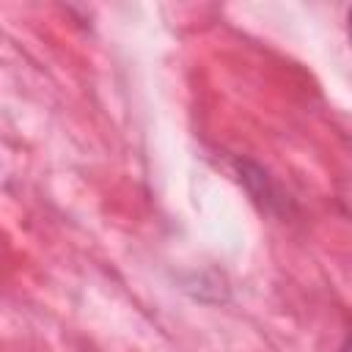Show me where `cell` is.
I'll use <instances>...</instances> for the list:
<instances>
[{"label":"cell","instance_id":"6da1fadb","mask_svg":"<svg viewBox=\"0 0 352 352\" xmlns=\"http://www.w3.org/2000/svg\"><path fill=\"white\" fill-rule=\"evenodd\" d=\"M338 352H352V336H349V338H346V341H344V346H341V349H338Z\"/></svg>","mask_w":352,"mask_h":352},{"label":"cell","instance_id":"7a4b0ae2","mask_svg":"<svg viewBox=\"0 0 352 352\" xmlns=\"http://www.w3.org/2000/svg\"><path fill=\"white\" fill-rule=\"evenodd\" d=\"M349 38H352V11H349Z\"/></svg>","mask_w":352,"mask_h":352}]
</instances>
